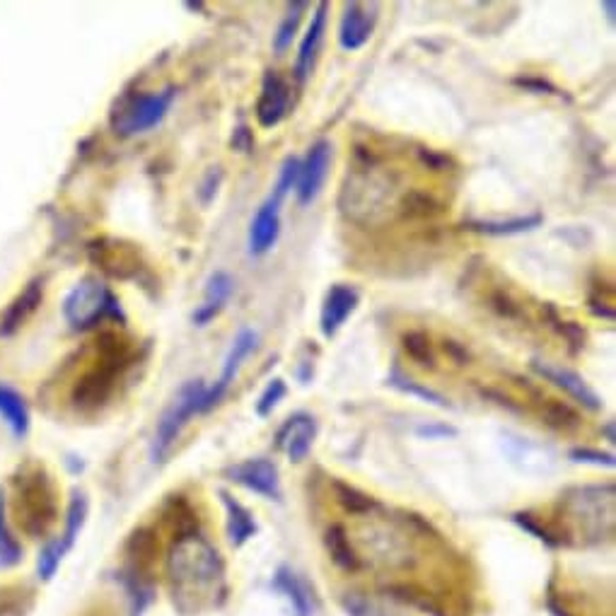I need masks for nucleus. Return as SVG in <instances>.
Instances as JSON below:
<instances>
[{"label": "nucleus", "instance_id": "1", "mask_svg": "<svg viewBox=\"0 0 616 616\" xmlns=\"http://www.w3.org/2000/svg\"><path fill=\"white\" fill-rule=\"evenodd\" d=\"M167 576L172 582L175 600L179 598V607L201 609L204 604H214L216 594L222 592V576H226V566L216 547H210L208 541L189 532L177 537V541L169 549L167 556Z\"/></svg>", "mask_w": 616, "mask_h": 616}, {"label": "nucleus", "instance_id": "2", "mask_svg": "<svg viewBox=\"0 0 616 616\" xmlns=\"http://www.w3.org/2000/svg\"><path fill=\"white\" fill-rule=\"evenodd\" d=\"M566 525L582 541H602L614 535V486H580L561 496Z\"/></svg>", "mask_w": 616, "mask_h": 616}, {"label": "nucleus", "instance_id": "3", "mask_svg": "<svg viewBox=\"0 0 616 616\" xmlns=\"http://www.w3.org/2000/svg\"><path fill=\"white\" fill-rule=\"evenodd\" d=\"M102 358L98 360V365L92 370H88L80 380L78 385L73 387V403L80 411H94L107 403V399L112 397L116 377H119L121 368L129 360V348L121 342L116 334H107L102 338Z\"/></svg>", "mask_w": 616, "mask_h": 616}, {"label": "nucleus", "instance_id": "4", "mask_svg": "<svg viewBox=\"0 0 616 616\" xmlns=\"http://www.w3.org/2000/svg\"><path fill=\"white\" fill-rule=\"evenodd\" d=\"M175 88L161 92H129L114 104L112 129L121 138H133L161 124L175 102Z\"/></svg>", "mask_w": 616, "mask_h": 616}, {"label": "nucleus", "instance_id": "5", "mask_svg": "<svg viewBox=\"0 0 616 616\" xmlns=\"http://www.w3.org/2000/svg\"><path fill=\"white\" fill-rule=\"evenodd\" d=\"M206 382L204 380H191L187 385L177 392V397L172 403L163 411L161 421H157L155 428V440H153V460L163 462L165 454L172 450V445L177 442L179 435L187 428V423L198 416V413H206Z\"/></svg>", "mask_w": 616, "mask_h": 616}, {"label": "nucleus", "instance_id": "6", "mask_svg": "<svg viewBox=\"0 0 616 616\" xmlns=\"http://www.w3.org/2000/svg\"><path fill=\"white\" fill-rule=\"evenodd\" d=\"M119 315V303L100 279H82L63 300V317L73 329H92Z\"/></svg>", "mask_w": 616, "mask_h": 616}, {"label": "nucleus", "instance_id": "7", "mask_svg": "<svg viewBox=\"0 0 616 616\" xmlns=\"http://www.w3.org/2000/svg\"><path fill=\"white\" fill-rule=\"evenodd\" d=\"M17 517L27 532H44L56 519V498L47 474L37 470L17 482Z\"/></svg>", "mask_w": 616, "mask_h": 616}, {"label": "nucleus", "instance_id": "8", "mask_svg": "<svg viewBox=\"0 0 616 616\" xmlns=\"http://www.w3.org/2000/svg\"><path fill=\"white\" fill-rule=\"evenodd\" d=\"M334 147L329 141H317L310 151H307L305 161H300V172H297L295 196L297 204L307 206L320 196V191L329 177V167H332V153Z\"/></svg>", "mask_w": 616, "mask_h": 616}, {"label": "nucleus", "instance_id": "9", "mask_svg": "<svg viewBox=\"0 0 616 616\" xmlns=\"http://www.w3.org/2000/svg\"><path fill=\"white\" fill-rule=\"evenodd\" d=\"M293 90L279 70H267L261 80V92L257 100V121L261 129H275L291 112Z\"/></svg>", "mask_w": 616, "mask_h": 616}, {"label": "nucleus", "instance_id": "10", "mask_svg": "<svg viewBox=\"0 0 616 616\" xmlns=\"http://www.w3.org/2000/svg\"><path fill=\"white\" fill-rule=\"evenodd\" d=\"M230 482H235L240 486L247 488L252 493H259L269 501H281V476H279V466H275L271 460H264V457H257V460H244L235 466L228 470Z\"/></svg>", "mask_w": 616, "mask_h": 616}, {"label": "nucleus", "instance_id": "11", "mask_svg": "<svg viewBox=\"0 0 616 616\" xmlns=\"http://www.w3.org/2000/svg\"><path fill=\"white\" fill-rule=\"evenodd\" d=\"M380 20L377 3H348L338 25V44L346 51L363 49L375 35Z\"/></svg>", "mask_w": 616, "mask_h": 616}, {"label": "nucleus", "instance_id": "12", "mask_svg": "<svg viewBox=\"0 0 616 616\" xmlns=\"http://www.w3.org/2000/svg\"><path fill=\"white\" fill-rule=\"evenodd\" d=\"M257 342H259V336L254 329H240V334L235 336V342H232L230 350H228V358H226V363H222V373L218 377V382L214 387H208L206 389V411H210L216 407V403L226 397V392L230 389L232 382H235L238 373H240V368H242V360H247L252 354H254V348H257Z\"/></svg>", "mask_w": 616, "mask_h": 616}, {"label": "nucleus", "instance_id": "13", "mask_svg": "<svg viewBox=\"0 0 616 616\" xmlns=\"http://www.w3.org/2000/svg\"><path fill=\"white\" fill-rule=\"evenodd\" d=\"M281 204H283V198L271 194L259 206L257 216L252 218L249 238H247L252 257H264V254H267L273 247L275 240H279V235H281Z\"/></svg>", "mask_w": 616, "mask_h": 616}, {"label": "nucleus", "instance_id": "14", "mask_svg": "<svg viewBox=\"0 0 616 616\" xmlns=\"http://www.w3.org/2000/svg\"><path fill=\"white\" fill-rule=\"evenodd\" d=\"M532 370L539 377H544L554 387L566 392L570 399H576L580 407H586L588 411H600L604 407L602 399L598 397V392L590 389L588 382L582 380L578 373H573V370L551 365V363H541V360H535Z\"/></svg>", "mask_w": 616, "mask_h": 616}, {"label": "nucleus", "instance_id": "15", "mask_svg": "<svg viewBox=\"0 0 616 616\" xmlns=\"http://www.w3.org/2000/svg\"><path fill=\"white\" fill-rule=\"evenodd\" d=\"M360 303V293L354 285L346 283H336L329 288L324 305H322V315H320V329L326 338H334L338 334L348 317L356 312V307Z\"/></svg>", "mask_w": 616, "mask_h": 616}, {"label": "nucleus", "instance_id": "16", "mask_svg": "<svg viewBox=\"0 0 616 616\" xmlns=\"http://www.w3.org/2000/svg\"><path fill=\"white\" fill-rule=\"evenodd\" d=\"M317 438V421L310 413H295L283 423L279 435H275V445L288 454L291 462H303L312 450V442Z\"/></svg>", "mask_w": 616, "mask_h": 616}, {"label": "nucleus", "instance_id": "17", "mask_svg": "<svg viewBox=\"0 0 616 616\" xmlns=\"http://www.w3.org/2000/svg\"><path fill=\"white\" fill-rule=\"evenodd\" d=\"M273 588L279 590L285 602L291 604L293 616H315V598L307 580L288 566H281L273 573Z\"/></svg>", "mask_w": 616, "mask_h": 616}, {"label": "nucleus", "instance_id": "18", "mask_svg": "<svg viewBox=\"0 0 616 616\" xmlns=\"http://www.w3.org/2000/svg\"><path fill=\"white\" fill-rule=\"evenodd\" d=\"M329 13V5L320 3L315 8L312 13V23L307 27L305 37L300 41V49H297V61H295V78L305 82L307 76L312 73L315 66V59H317V51L322 47V39H324V29H326V15Z\"/></svg>", "mask_w": 616, "mask_h": 616}, {"label": "nucleus", "instance_id": "19", "mask_svg": "<svg viewBox=\"0 0 616 616\" xmlns=\"http://www.w3.org/2000/svg\"><path fill=\"white\" fill-rule=\"evenodd\" d=\"M232 291H235V281H232L230 273L216 271L214 275H210L206 283V300L194 312V324L206 326L214 322L216 317L222 312V307H226V303L230 300Z\"/></svg>", "mask_w": 616, "mask_h": 616}, {"label": "nucleus", "instance_id": "20", "mask_svg": "<svg viewBox=\"0 0 616 616\" xmlns=\"http://www.w3.org/2000/svg\"><path fill=\"white\" fill-rule=\"evenodd\" d=\"M220 498H222V505H226V513H228V537L232 541V547L247 544V541L254 535H257V519H254L249 510L244 508L242 503H238L230 493L220 491Z\"/></svg>", "mask_w": 616, "mask_h": 616}, {"label": "nucleus", "instance_id": "21", "mask_svg": "<svg viewBox=\"0 0 616 616\" xmlns=\"http://www.w3.org/2000/svg\"><path fill=\"white\" fill-rule=\"evenodd\" d=\"M0 419L13 431L17 438H25L29 431V409L23 395H17L13 387L0 385Z\"/></svg>", "mask_w": 616, "mask_h": 616}, {"label": "nucleus", "instance_id": "22", "mask_svg": "<svg viewBox=\"0 0 616 616\" xmlns=\"http://www.w3.org/2000/svg\"><path fill=\"white\" fill-rule=\"evenodd\" d=\"M41 295H44L41 293V283H31L29 288L20 295L13 305H10V310L5 312L3 326H0V334H13L15 329L37 310V305L41 303Z\"/></svg>", "mask_w": 616, "mask_h": 616}, {"label": "nucleus", "instance_id": "23", "mask_svg": "<svg viewBox=\"0 0 616 616\" xmlns=\"http://www.w3.org/2000/svg\"><path fill=\"white\" fill-rule=\"evenodd\" d=\"M88 510L90 505H88V498H85V493H78V491L73 493L68 510H66V527H63V535L59 537L66 551H70L73 544L78 541L82 527H85V519H88Z\"/></svg>", "mask_w": 616, "mask_h": 616}, {"label": "nucleus", "instance_id": "24", "mask_svg": "<svg viewBox=\"0 0 616 616\" xmlns=\"http://www.w3.org/2000/svg\"><path fill=\"white\" fill-rule=\"evenodd\" d=\"M387 382H389V385L395 387V389L403 392V395H411V397H416V399H421V401L433 403V407L450 409V401L445 399V397L440 395V392H435V389H431V387L419 385L416 380H411L409 375H403L399 365L392 368V373H389V380H387Z\"/></svg>", "mask_w": 616, "mask_h": 616}, {"label": "nucleus", "instance_id": "25", "mask_svg": "<svg viewBox=\"0 0 616 616\" xmlns=\"http://www.w3.org/2000/svg\"><path fill=\"white\" fill-rule=\"evenodd\" d=\"M324 541H326V549H329V554H332L336 566H342L344 570H356L360 566L356 551L354 547H350V539L342 525L329 527Z\"/></svg>", "mask_w": 616, "mask_h": 616}, {"label": "nucleus", "instance_id": "26", "mask_svg": "<svg viewBox=\"0 0 616 616\" xmlns=\"http://www.w3.org/2000/svg\"><path fill=\"white\" fill-rule=\"evenodd\" d=\"M539 214L535 216H525V218H513V220H488V222H472V230L484 232V235H493V238H503V235H519V232L535 230L541 226Z\"/></svg>", "mask_w": 616, "mask_h": 616}, {"label": "nucleus", "instance_id": "27", "mask_svg": "<svg viewBox=\"0 0 616 616\" xmlns=\"http://www.w3.org/2000/svg\"><path fill=\"white\" fill-rule=\"evenodd\" d=\"M401 346L407 350V356L413 360V363L426 368V370H435L438 368V356H435V348L431 344V336L423 332H407L401 336Z\"/></svg>", "mask_w": 616, "mask_h": 616}, {"label": "nucleus", "instance_id": "28", "mask_svg": "<svg viewBox=\"0 0 616 616\" xmlns=\"http://www.w3.org/2000/svg\"><path fill=\"white\" fill-rule=\"evenodd\" d=\"M541 419L547 421V426L556 431H576L580 426V416L576 409L559 399H547L541 403Z\"/></svg>", "mask_w": 616, "mask_h": 616}, {"label": "nucleus", "instance_id": "29", "mask_svg": "<svg viewBox=\"0 0 616 616\" xmlns=\"http://www.w3.org/2000/svg\"><path fill=\"white\" fill-rule=\"evenodd\" d=\"M305 10H307V3H291L288 5V13H285L283 23H281L279 31H275V37H273V49L279 51V54H283V51L293 44L297 29H300Z\"/></svg>", "mask_w": 616, "mask_h": 616}, {"label": "nucleus", "instance_id": "30", "mask_svg": "<svg viewBox=\"0 0 616 616\" xmlns=\"http://www.w3.org/2000/svg\"><path fill=\"white\" fill-rule=\"evenodd\" d=\"M401 210L407 218H433L435 214H440V204L426 191L413 189L409 194H403Z\"/></svg>", "mask_w": 616, "mask_h": 616}, {"label": "nucleus", "instance_id": "31", "mask_svg": "<svg viewBox=\"0 0 616 616\" xmlns=\"http://www.w3.org/2000/svg\"><path fill=\"white\" fill-rule=\"evenodd\" d=\"M342 604L348 616H397L395 612H389L382 602L368 598V594H360V592L344 594Z\"/></svg>", "mask_w": 616, "mask_h": 616}, {"label": "nucleus", "instance_id": "32", "mask_svg": "<svg viewBox=\"0 0 616 616\" xmlns=\"http://www.w3.org/2000/svg\"><path fill=\"white\" fill-rule=\"evenodd\" d=\"M23 556V549L15 541V537L10 535L8 523H5V501L0 496V568H10Z\"/></svg>", "mask_w": 616, "mask_h": 616}, {"label": "nucleus", "instance_id": "33", "mask_svg": "<svg viewBox=\"0 0 616 616\" xmlns=\"http://www.w3.org/2000/svg\"><path fill=\"white\" fill-rule=\"evenodd\" d=\"M68 551L63 549L61 539H51L49 544L39 551V561H37V573L41 580H51L56 576V570L61 566L63 556H66Z\"/></svg>", "mask_w": 616, "mask_h": 616}, {"label": "nucleus", "instance_id": "34", "mask_svg": "<svg viewBox=\"0 0 616 616\" xmlns=\"http://www.w3.org/2000/svg\"><path fill=\"white\" fill-rule=\"evenodd\" d=\"M336 488V496H338V503H342L346 510H350L354 515H363V513H370V510L375 508V501L370 496L365 493H360L356 491V488H350L346 484H334Z\"/></svg>", "mask_w": 616, "mask_h": 616}, {"label": "nucleus", "instance_id": "35", "mask_svg": "<svg viewBox=\"0 0 616 616\" xmlns=\"http://www.w3.org/2000/svg\"><path fill=\"white\" fill-rule=\"evenodd\" d=\"M297 172H300V157H285V163L281 165V172H279V182H275L271 194L285 198L295 191L297 184Z\"/></svg>", "mask_w": 616, "mask_h": 616}, {"label": "nucleus", "instance_id": "36", "mask_svg": "<svg viewBox=\"0 0 616 616\" xmlns=\"http://www.w3.org/2000/svg\"><path fill=\"white\" fill-rule=\"evenodd\" d=\"M285 392H288V387H285V382L281 380V377H273L269 385H267V389L261 392V397H259V401H257V413L261 419H267L269 413L279 407L281 403V399L285 397Z\"/></svg>", "mask_w": 616, "mask_h": 616}, {"label": "nucleus", "instance_id": "37", "mask_svg": "<svg viewBox=\"0 0 616 616\" xmlns=\"http://www.w3.org/2000/svg\"><path fill=\"white\" fill-rule=\"evenodd\" d=\"M570 460L573 462H582V464H594V466H614V454L609 452H600V450H592V448H576L570 450Z\"/></svg>", "mask_w": 616, "mask_h": 616}, {"label": "nucleus", "instance_id": "38", "mask_svg": "<svg viewBox=\"0 0 616 616\" xmlns=\"http://www.w3.org/2000/svg\"><path fill=\"white\" fill-rule=\"evenodd\" d=\"M491 303H493V307H496L498 312H501L503 317H508V320H515V317L519 315L517 305H515L513 300H510V297H508L505 293H496Z\"/></svg>", "mask_w": 616, "mask_h": 616}, {"label": "nucleus", "instance_id": "39", "mask_svg": "<svg viewBox=\"0 0 616 616\" xmlns=\"http://www.w3.org/2000/svg\"><path fill=\"white\" fill-rule=\"evenodd\" d=\"M419 435H423V438H448V435H457V431L452 426H445V423H431V426H419L416 428Z\"/></svg>", "mask_w": 616, "mask_h": 616}, {"label": "nucleus", "instance_id": "40", "mask_svg": "<svg viewBox=\"0 0 616 616\" xmlns=\"http://www.w3.org/2000/svg\"><path fill=\"white\" fill-rule=\"evenodd\" d=\"M445 354H450L457 365L470 363V354H466V348L460 346V344H454V342H445Z\"/></svg>", "mask_w": 616, "mask_h": 616}, {"label": "nucleus", "instance_id": "41", "mask_svg": "<svg viewBox=\"0 0 616 616\" xmlns=\"http://www.w3.org/2000/svg\"><path fill=\"white\" fill-rule=\"evenodd\" d=\"M232 145L240 147V151H249V131L247 129H238L235 138H232Z\"/></svg>", "mask_w": 616, "mask_h": 616}, {"label": "nucleus", "instance_id": "42", "mask_svg": "<svg viewBox=\"0 0 616 616\" xmlns=\"http://www.w3.org/2000/svg\"><path fill=\"white\" fill-rule=\"evenodd\" d=\"M602 8H604V13H607L609 23H614V8H616V3H612V0H607V3H602Z\"/></svg>", "mask_w": 616, "mask_h": 616}, {"label": "nucleus", "instance_id": "43", "mask_svg": "<svg viewBox=\"0 0 616 616\" xmlns=\"http://www.w3.org/2000/svg\"><path fill=\"white\" fill-rule=\"evenodd\" d=\"M604 433H607V440L614 442V423H607V428H604Z\"/></svg>", "mask_w": 616, "mask_h": 616}]
</instances>
